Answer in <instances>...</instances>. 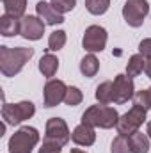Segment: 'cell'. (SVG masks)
<instances>
[{
    "instance_id": "cell-28",
    "label": "cell",
    "mask_w": 151,
    "mask_h": 153,
    "mask_svg": "<svg viewBox=\"0 0 151 153\" xmlns=\"http://www.w3.org/2000/svg\"><path fill=\"white\" fill-rule=\"evenodd\" d=\"M139 53H142L146 59H151V38H146L139 43Z\"/></svg>"
},
{
    "instance_id": "cell-22",
    "label": "cell",
    "mask_w": 151,
    "mask_h": 153,
    "mask_svg": "<svg viewBox=\"0 0 151 153\" xmlns=\"http://www.w3.org/2000/svg\"><path fill=\"white\" fill-rule=\"evenodd\" d=\"M66 39L68 38H66V32L64 30H53L50 34V38H48V50L50 52H57V50L64 48Z\"/></svg>"
},
{
    "instance_id": "cell-21",
    "label": "cell",
    "mask_w": 151,
    "mask_h": 153,
    "mask_svg": "<svg viewBox=\"0 0 151 153\" xmlns=\"http://www.w3.org/2000/svg\"><path fill=\"white\" fill-rule=\"evenodd\" d=\"M110 7V0H85V9L91 14H105Z\"/></svg>"
},
{
    "instance_id": "cell-10",
    "label": "cell",
    "mask_w": 151,
    "mask_h": 153,
    "mask_svg": "<svg viewBox=\"0 0 151 153\" xmlns=\"http://www.w3.org/2000/svg\"><path fill=\"white\" fill-rule=\"evenodd\" d=\"M20 23H21V29H20V36L29 41H38L43 38L44 34V22L39 18V16H30V14H25L23 18H20Z\"/></svg>"
},
{
    "instance_id": "cell-5",
    "label": "cell",
    "mask_w": 151,
    "mask_h": 153,
    "mask_svg": "<svg viewBox=\"0 0 151 153\" xmlns=\"http://www.w3.org/2000/svg\"><path fill=\"white\" fill-rule=\"evenodd\" d=\"M36 112L32 102H20V103H4L2 107V119L7 125H20L25 119H30Z\"/></svg>"
},
{
    "instance_id": "cell-20",
    "label": "cell",
    "mask_w": 151,
    "mask_h": 153,
    "mask_svg": "<svg viewBox=\"0 0 151 153\" xmlns=\"http://www.w3.org/2000/svg\"><path fill=\"white\" fill-rule=\"evenodd\" d=\"M2 4H4L5 14L16 16V18H23V16H25L27 0H2Z\"/></svg>"
},
{
    "instance_id": "cell-3",
    "label": "cell",
    "mask_w": 151,
    "mask_h": 153,
    "mask_svg": "<svg viewBox=\"0 0 151 153\" xmlns=\"http://www.w3.org/2000/svg\"><path fill=\"white\" fill-rule=\"evenodd\" d=\"M39 143V132L34 126H21L18 128L7 144L9 153H32L34 146Z\"/></svg>"
},
{
    "instance_id": "cell-30",
    "label": "cell",
    "mask_w": 151,
    "mask_h": 153,
    "mask_svg": "<svg viewBox=\"0 0 151 153\" xmlns=\"http://www.w3.org/2000/svg\"><path fill=\"white\" fill-rule=\"evenodd\" d=\"M146 134H148V137L151 139V121L148 123V128H146Z\"/></svg>"
},
{
    "instance_id": "cell-26",
    "label": "cell",
    "mask_w": 151,
    "mask_h": 153,
    "mask_svg": "<svg viewBox=\"0 0 151 153\" xmlns=\"http://www.w3.org/2000/svg\"><path fill=\"white\" fill-rule=\"evenodd\" d=\"M133 103H135V105H141V107L146 109V111H150L151 109V96H150V93H148V89L137 91V93L133 94Z\"/></svg>"
},
{
    "instance_id": "cell-24",
    "label": "cell",
    "mask_w": 151,
    "mask_h": 153,
    "mask_svg": "<svg viewBox=\"0 0 151 153\" xmlns=\"http://www.w3.org/2000/svg\"><path fill=\"white\" fill-rule=\"evenodd\" d=\"M82 100H84V94H82V91H80L78 87H68L66 96H64V103H66V105L76 107V105L82 103Z\"/></svg>"
},
{
    "instance_id": "cell-11",
    "label": "cell",
    "mask_w": 151,
    "mask_h": 153,
    "mask_svg": "<svg viewBox=\"0 0 151 153\" xmlns=\"http://www.w3.org/2000/svg\"><path fill=\"white\" fill-rule=\"evenodd\" d=\"M66 91H68V85L62 80L50 78L44 84V107L46 109H52V107L59 105L61 102H64Z\"/></svg>"
},
{
    "instance_id": "cell-12",
    "label": "cell",
    "mask_w": 151,
    "mask_h": 153,
    "mask_svg": "<svg viewBox=\"0 0 151 153\" xmlns=\"http://www.w3.org/2000/svg\"><path fill=\"white\" fill-rule=\"evenodd\" d=\"M71 141L75 144H78V146H93L94 141H96L94 126H89V125L80 123L75 130L71 132Z\"/></svg>"
},
{
    "instance_id": "cell-18",
    "label": "cell",
    "mask_w": 151,
    "mask_h": 153,
    "mask_svg": "<svg viewBox=\"0 0 151 153\" xmlns=\"http://www.w3.org/2000/svg\"><path fill=\"white\" fill-rule=\"evenodd\" d=\"M98 70H100V61L96 59L94 53H87V55L80 61V71H82L84 76L93 78V76L98 73Z\"/></svg>"
},
{
    "instance_id": "cell-13",
    "label": "cell",
    "mask_w": 151,
    "mask_h": 153,
    "mask_svg": "<svg viewBox=\"0 0 151 153\" xmlns=\"http://www.w3.org/2000/svg\"><path fill=\"white\" fill-rule=\"evenodd\" d=\"M36 13H38V16L46 23V25H59V23H64V16L61 14V13H57L53 7H52V4H46V2H38V5H36Z\"/></svg>"
},
{
    "instance_id": "cell-16",
    "label": "cell",
    "mask_w": 151,
    "mask_h": 153,
    "mask_svg": "<svg viewBox=\"0 0 151 153\" xmlns=\"http://www.w3.org/2000/svg\"><path fill=\"white\" fill-rule=\"evenodd\" d=\"M57 70H59V59L52 53H44L39 61V71L43 73V76L52 78L57 73Z\"/></svg>"
},
{
    "instance_id": "cell-32",
    "label": "cell",
    "mask_w": 151,
    "mask_h": 153,
    "mask_svg": "<svg viewBox=\"0 0 151 153\" xmlns=\"http://www.w3.org/2000/svg\"><path fill=\"white\" fill-rule=\"evenodd\" d=\"M148 93H150V96H151V87H150V89H148Z\"/></svg>"
},
{
    "instance_id": "cell-31",
    "label": "cell",
    "mask_w": 151,
    "mask_h": 153,
    "mask_svg": "<svg viewBox=\"0 0 151 153\" xmlns=\"http://www.w3.org/2000/svg\"><path fill=\"white\" fill-rule=\"evenodd\" d=\"M71 153H87V152H84V150H78V148H73V150H71Z\"/></svg>"
},
{
    "instance_id": "cell-8",
    "label": "cell",
    "mask_w": 151,
    "mask_h": 153,
    "mask_svg": "<svg viewBox=\"0 0 151 153\" xmlns=\"http://www.w3.org/2000/svg\"><path fill=\"white\" fill-rule=\"evenodd\" d=\"M44 137L59 143L61 146H66L70 143V139H71V132H70V128H68L64 119L50 117L46 121V134H44Z\"/></svg>"
},
{
    "instance_id": "cell-6",
    "label": "cell",
    "mask_w": 151,
    "mask_h": 153,
    "mask_svg": "<svg viewBox=\"0 0 151 153\" xmlns=\"http://www.w3.org/2000/svg\"><path fill=\"white\" fill-rule=\"evenodd\" d=\"M150 13L148 0H126L123 5V18L130 27H141Z\"/></svg>"
},
{
    "instance_id": "cell-27",
    "label": "cell",
    "mask_w": 151,
    "mask_h": 153,
    "mask_svg": "<svg viewBox=\"0 0 151 153\" xmlns=\"http://www.w3.org/2000/svg\"><path fill=\"white\" fill-rule=\"evenodd\" d=\"M62 150V146L59 144V143H55V141H52V139H43V144H41V148H39V153H61Z\"/></svg>"
},
{
    "instance_id": "cell-14",
    "label": "cell",
    "mask_w": 151,
    "mask_h": 153,
    "mask_svg": "<svg viewBox=\"0 0 151 153\" xmlns=\"http://www.w3.org/2000/svg\"><path fill=\"white\" fill-rule=\"evenodd\" d=\"M20 29H21L20 18L11 16V14H2V16H0V34H2L4 38L18 36V34H20Z\"/></svg>"
},
{
    "instance_id": "cell-23",
    "label": "cell",
    "mask_w": 151,
    "mask_h": 153,
    "mask_svg": "<svg viewBox=\"0 0 151 153\" xmlns=\"http://www.w3.org/2000/svg\"><path fill=\"white\" fill-rule=\"evenodd\" d=\"M110 153H132L128 137H126V135H121V134H117V137H114V141H112Z\"/></svg>"
},
{
    "instance_id": "cell-1",
    "label": "cell",
    "mask_w": 151,
    "mask_h": 153,
    "mask_svg": "<svg viewBox=\"0 0 151 153\" xmlns=\"http://www.w3.org/2000/svg\"><path fill=\"white\" fill-rule=\"evenodd\" d=\"M34 48H25V46H0V71L4 76H14L18 75L23 66L32 59Z\"/></svg>"
},
{
    "instance_id": "cell-9",
    "label": "cell",
    "mask_w": 151,
    "mask_h": 153,
    "mask_svg": "<svg viewBox=\"0 0 151 153\" xmlns=\"http://www.w3.org/2000/svg\"><path fill=\"white\" fill-rule=\"evenodd\" d=\"M133 94H135V85H133L132 76L121 73L114 78V103L123 105L128 100H132Z\"/></svg>"
},
{
    "instance_id": "cell-25",
    "label": "cell",
    "mask_w": 151,
    "mask_h": 153,
    "mask_svg": "<svg viewBox=\"0 0 151 153\" xmlns=\"http://www.w3.org/2000/svg\"><path fill=\"white\" fill-rule=\"evenodd\" d=\"M50 4H52V7H53L57 13L64 14V13H70V11L75 9L76 0H50Z\"/></svg>"
},
{
    "instance_id": "cell-29",
    "label": "cell",
    "mask_w": 151,
    "mask_h": 153,
    "mask_svg": "<svg viewBox=\"0 0 151 153\" xmlns=\"http://www.w3.org/2000/svg\"><path fill=\"white\" fill-rule=\"evenodd\" d=\"M144 71H146V75L151 78V59H148V61H146V70H144Z\"/></svg>"
},
{
    "instance_id": "cell-4",
    "label": "cell",
    "mask_w": 151,
    "mask_h": 153,
    "mask_svg": "<svg viewBox=\"0 0 151 153\" xmlns=\"http://www.w3.org/2000/svg\"><path fill=\"white\" fill-rule=\"evenodd\" d=\"M146 112H148L146 109H142L141 105H135V103H133V107H132L126 114L119 116L117 125H115L117 134L126 135V137H130L132 134H135V132L141 128V125L146 121Z\"/></svg>"
},
{
    "instance_id": "cell-17",
    "label": "cell",
    "mask_w": 151,
    "mask_h": 153,
    "mask_svg": "<svg viewBox=\"0 0 151 153\" xmlns=\"http://www.w3.org/2000/svg\"><path fill=\"white\" fill-rule=\"evenodd\" d=\"M98 103L101 105H109L114 102V82L107 80V82H101L98 87H96V93H94Z\"/></svg>"
},
{
    "instance_id": "cell-19",
    "label": "cell",
    "mask_w": 151,
    "mask_h": 153,
    "mask_svg": "<svg viewBox=\"0 0 151 153\" xmlns=\"http://www.w3.org/2000/svg\"><path fill=\"white\" fill-rule=\"evenodd\" d=\"M146 70V57L142 53H135L130 57L128 64H126V75L128 76H139Z\"/></svg>"
},
{
    "instance_id": "cell-15",
    "label": "cell",
    "mask_w": 151,
    "mask_h": 153,
    "mask_svg": "<svg viewBox=\"0 0 151 153\" xmlns=\"http://www.w3.org/2000/svg\"><path fill=\"white\" fill-rule=\"evenodd\" d=\"M128 141H130V150L132 153H148L150 152V137L146 135V134H142V132H135V134H132L130 137H128Z\"/></svg>"
},
{
    "instance_id": "cell-7",
    "label": "cell",
    "mask_w": 151,
    "mask_h": 153,
    "mask_svg": "<svg viewBox=\"0 0 151 153\" xmlns=\"http://www.w3.org/2000/svg\"><path fill=\"white\" fill-rule=\"evenodd\" d=\"M107 30L100 25H91L85 29L84 32V38H82V45H84V50H87L89 53H96V52H101L107 45Z\"/></svg>"
},
{
    "instance_id": "cell-2",
    "label": "cell",
    "mask_w": 151,
    "mask_h": 153,
    "mask_svg": "<svg viewBox=\"0 0 151 153\" xmlns=\"http://www.w3.org/2000/svg\"><path fill=\"white\" fill-rule=\"evenodd\" d=\"M119 114L114 107L109 105H91L84 114H82V123L94 126V128H112L117 125Z\"/></svg>"
}]
</instances>
